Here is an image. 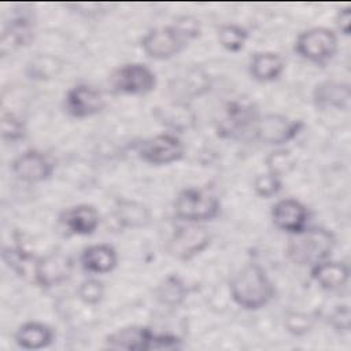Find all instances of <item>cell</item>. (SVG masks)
Here are the masks:
<instances>
[{
	"label": "cell",
	"instance_id": "6da1fadb",
	"mask_svg": "<svg viewBox=\"0 0 351 351\" xmlns=\"http://www.w3.org/2000/svg\"><path fill=\"white\" fill-rule=\"evenodd\" d=\"M229 291L233 302L245 310L262 308L276 295L273 282L258 263H248L241 267L232 277Z\"/></svg>",
	"mask_w": 351,
	"mask_h": 351
},
{
	"label": "cell",
	"instance_id": "7a4b0ae2",
	"mask_svg": "<svg viewBox=\"0 0 351 351\" xmlns=\"http://www.w3.org/2000/svg\"><path fill=\"white\" fill-rule=\"evenodd\" d=\"M336 244L335 234L325 228H304L291 234L285 254L289 261L299 266H314L329 259Z\"/></svg>",
	"mask_w": 351,
	"mask_h": 351
},
{
	"label": "cell",
	"instance_id": "3957f363",
	"mask_svg": "<svg viewBox=\"0 0 351 351\" xmlns=\"http://www.w3.org/2000/svg\"><path fill=\"white\" fill-rule=\"evenodd\" d=\"M106 343L111 348L117 350H169L178 348L181 339L173 335L155 333L147 326H126L108 335Z\"/></svg>",
	"mask_w": 351,
	"mask_h": 351
},
{
	"label": "cell",
	"instance_id": "277c9868",
	"mask_svg": "<svg viewBox=\"0 0 351 351\" xmlns=\"http://www.w3.org/2000/svg\"><path fill=\"white\" fill-rule=\"evenodd\" d=\"M221 211L219 200L210 192L197 188L182 189L174 202V213L177 218L189 222L200 223L218 217Z\"/></svg>",
	"mask_w": 351,
	"mask_h": 351
},
{
	"label": "cell",
	"instance_id": "5b68a950",
	"mask_svg": "<svg viewBox=\"0 0 351 351\" xmlns=\"http://www.w3.org/2000/svg\"><path fill=\"white\" fill-rule=\"evenodd\" d=\"M337 51V34L335 30L324 26L311 27L302 32L295 41V52L317 64L329 62Z\"/></svg>",
	"mask_w": 351,
	"mask_h": 351
},
{
	"label": "cell",
	"instance_id": "8992f818",
	"mask_svg": "<svg viewBox=\"0 0 351 351\" xmlns=\"http://www.w3.org/2000/svg\"><path fill=\"white\" fill-rule=\"evenodd\" d=\"M211 243V233L200 223L180 226L167 240L166 251L178 261H189L203 252Z\"/></svg>",
	"mask_w": 351,
	"mask_h": 351
},
{
	"label": "cell",
	"instance_id": "52a82bcc",
	"mask_svg": "<svg viewBox=\"0 0 351 351\" xmlns=\"http://www.w3.org/2000/svg\"><path fill=\"white\" fill-rule=\"evenodd\" d=\"M108 82L117 93L145 95L155 89L156 75L143 63H126L111 73Z\"/></svg>",
	"mask_w": 351,
	"mask_h": 351
},
{
	"label": "cell",
	"instance_id": "ba28073f",
	"mask_svg": "<svg viewBox=\"0 0 351 351\" xmlns=\"http://www.w3.org/2000/svg\"><path fill=\"white\" fill-rule=\"evenodd\" d=\"M188 40L177 30L174 25L154 27L141 38L144 53L156 60H166L178 55L186 45Z\"/></svg>",
	"mask_w": 351,
	"mask_h": 351
},
{
	"label": "cell",
	"instance_id": "9c48e42d",
	"mask_svg": "<svg viewBox=\"0 0 351 351\" xmlns=\"http://www.w3.org/2000/svg\"><path fill=\"white\" fill-rule=\"evenodd\" d=\"M302 128V121H293L280 114H266L256 118L252 132L255 138L261 143L281 145L295 138Z\"/></svg>",
	"mask_w": 351,
	"mask_h": 351
},
{
	"label": "cell",
	"instance_id": "30bf717a",
	"mask_svg": "<svg viewBox=\"0 0 351 351\" xmlns=\"http://www.w3.org/2000/svg\"><path fill=\"white\" fill-rule=\"evenodd\" d=\"M185 147L173 133H160L144 140L138 147V156L143 162L154 166L170 165L184 156Z\"/></svg>",
	"mask_w": 351,
	"mask_h": 351
},
{
	"label": "cell",
	"instance_id": "8fae6325",
	"mask_svg": "<svg viewBox=\"0 0 351 351\" xmlns=\"http://www.w3.org/2000/svg\"><path fill=\"white\" fill-rule=\"evenodd\" d=\"M73 259L62 251L49 252L33 263V280L41 288H53L67 281L73 273Z\"/></svg>",
	"mask_w": 351,
	"mask_h": 351
},
{
	"label": "cell",
	"instance_id": "7c38bea8",
	"mask_svg": "<svg viewBox=\"0 0 351 351\" xmlns=\"http://www.w3.org/2000/svg\"><path fill=\"white\" fill-rule=\"evenodd\" d=\"M106 106L103 93L88 84H78L70 88L64 96L66 112L77 119L99 114Z\"/></svg>",
	"mask_w": 351,
	"mask_h": 351
},
{
	"label": "cell",
	"instance_id": "4fadbf2b",
	"mask_svg": "<svg viewBox=\"0 0 351 351\" xmlns=\"http://www.w3.org/2000/svg\"><path fill=\"white\" fill-rule=\"evenodd\" d=\"M11 170L21 181L36 184L51 178L53 163L45 154L37 149H27L12 160Z\"/></svg>",
	"mask_w": 351,
	"mask_h": 351
},
{
	"label": "cell",
	"instance_id": "5bb4252c",
	"mask_svg": "<svg viewBox=\"0 0 351 351\" xmlns=\"http://www.w3.org/2000/svg\"><path fill=\"white\" fill-rule=\"evenodd\" d=\"M270 214L274 226L289 234H295L307 226L308 211L306 206L296 199L287 197L276 202Z\"/></svg>",
	"mask_w": 351,
	"mask_h": 351
},
{
	"label": "cell",
	"instance_id": "9a60e30c",
	"mask_svg": "<svg viewBox=\"0 0 351 351\" xmlns=\"http://www.w3.org/2000/svg\"><path fill=\"white\" fill-rule=\"evenodd\" d=\"M59 219L67 233L88 236L97 229L100 214L92 204H78L63 211Z\"/></svg>",
	"mask_w": 351,
	"mask_h": 351
},
{
	"label": "cell",
	"instance_id": "2e32d148",
	"mask_svg": "<svg viewBox=\"0 0 351 351\" xmlns=\"http://www.w3.org/2000/svg\"><path fill=\"white\" fill-rule=\"evenodd\" d=\"M313 100L321 110L336 108L347 111L351 101V88L346 82L324 81L314 88Z\"/></svg>",
	"mask_w": 351,
	"mask_h": 351
},
{
	"label": "cell",
	"instance_id": "e0dca14e",
	"mask_svg": "<svg viewBox=\"0 0 351 351\" xmlns=\"http://www.w3.org/2000/svg\"><path fill=\"white\" fill-rule=\"evenodd\" d=\"M80 262L82 269L88 273L106 274L115 269L118 263V255L112 245L99 243L85 247L80 256Z\"/></svg>",
	"mask_w": 351,
	"mask_h": 351
},
{
	"label": "cell",
	"instance_id": "ac0fdd59",
	"mask_svg": "<svg viewBox=\"0 0 351 351\" xmlns=\"http://www.w3.org/2000/svg\"><path fill=\"white\" fill-rule=\"evenodd\" d=\"M34 38L33 22L29 16L21 15L14 18L3 30L0 40V52L7 55L14 49L29 45Z\"/></svg>",
	"mask_w": 351,
	"mask_h": 351
},
{
	"label": "cell",
	"instance_id": "d6986e66",
	"mask_svg": "<svg viewBox=\"0 0 351 351\" xmlns=\"http://www.w3.org/2000/svg\"><path fill=\"white\" fill-rule=\"evenodd\" d=\"M310 274L321 288L336 291L347 284L350 270L344 262L326 259L311 266Z\"/></svg>",
	"mask_w": 351,
	"mask_h": 351
},
{
	"label": "cell",
	"instance_id": "ffe728a7",
	"mask_svg": "<svg viewBox=\"0 0 351 351\" xmlns=\"http://www.w3.org/2000/svg\"><path fill=\"white\" fill-rule=\"evenodd\" d=\"M285 69V59L277 52H256L248 66L250 75L259 82H271L277 80Z\"/></svg>",
	"mask_w": 351,
	"mask_h": 351
},
{
	"label": "cell",
	"instance_id": "44dd1931",
	"mask_svg": "<svg viewBox=\"0 0 351 351\" xmlns=\"http://www.w3.org/2000/svg\"><path fill=\"white\" fill-rule=\"evenodd\" d=\"M53 330L41 322H25L15 332V341L26 350H40L53 341Z\"/></svg>",
	"mask_w": 351,
	"mask_h": 351
},
{
	"label": "cell",
	"instance_id": "7402d4cb",
	"mask_svg": "<svg viewBox=\"0 0 351 351\" xmlns=\"http://www.w3.org/2000/svg\"><path fill=\"white\" fill-rule=\"evenodd\" d=\"M114 218L121 228L137 229L148 225L151 219V213L143 203L123 199L117 203Z\"/></svg>",
	"mask_w": 351,
	"mask_h": 351
},
{
	"label": "cell",
	"instance_id": "603a6c76",
	"mask_svg": "<svg viewBox=\"0 0 351 351\" xmlns=\"http://www.w3.org/2000/svg\"><path fill=\"white\" fill-rule=\"evenodd\" d=\"M156 117L163 125L178 132L186 130L195 123V114L185 101H176L156 108Z\"/></svg>",
	"mask_w": 351,
	"mask_h": 351
},
{
	"label": "cell",
	"instance_id": "cb8c5ba5",
	"mask_svg": "<svg viewBox=\"0 0 351 351\" xmlns=\"http://www.w3.org/2000/svg\"><path fill=\"white\" fill-rule=\"evenodd\" d=\"M63 69V62L55 56L38 53L32 58L25 69L26 75L30 80L44 81L56 77Z\"/></svg>",
	"mask_w": 351,
	"mask_h": 351
},
{
	"label": "cell",
	"instance_id": "d4e9b609",
	"mask_svg": "<svg viewBox=\"0 0 351 351\" xmlns=\"http://www.w3.org/2000/svg\"><path fill=\"white\" fill-rule=\"evenodd\" d=\"M186 293H188V291H186L184 281L176 274L166 277L156 288L158 300L170 307H176V306L181 304L184 302Z\"/></svg>",
	"mask_w": 351,
	"mask_h": 351
},
{
	"label": "cell",
	"instance_id": "484cf974",
	"mask_svg": "<svg viewBox=\"0 0 351 351\" xmlns=\"http://www.w3.org/2000/svg\"><path fill=\"white\" fill-rule=\"evenodd\" d=\"M248 37V30L236 23H222L217 27V40L229 52L241 51Z\"/></svg>",
	"mask_w": 351,
	"mask_h": 351
},
{
	"label": "cell",
	"instance_id": "4316f807",
	"mask_svg": "<svg viewBox=\"0 0 351 351\" xmlns=\"http://www.w3.org/2000/svg\"><path fill=\"white\" fill-rule=\"evenodd\" d=\"M181 85V88L174 89L176 95L181 93V97L184 99L186 97H193V96H200L202 93H204L207 89H210V80L207 77L206 73H203L202 70L193 69L192 71L188 73L186 77L178 80V82Z\"/></svg>",
	"mask_w": 351,
	"mask_h": 351
},
{
	"label": "cell",
	"instance_id": "83f0119b",
	"mask_svg": "<svg viewBox=\"0 0 351 351\" xmlns=\"http://www.w3.org/2000/svg\"><path fill=\"white\" fill-rule=\"evenodd\" d=\"M295 166H296L295 156L292 155V152L289 149H285V148L273 151L266 158L267 171L280 178L282 176H287L288 173H291L295 169Z\"/></svg>",
	"mask_w": 351,
	"mask_h": 351
},
{
	"label": "cell",
	"instance_id": "f1b7e54d",
	"mask_svg": "<svg viewBox=\"0 0 351 351\" xmlns=\"http://www.w3.org/2000/svg\"><path fill=\"white\" fill-rule=\"evenodd\" d=\"M26 134L25 123L12 112L3 111L1 114V137L7 141H18Z\"/></svg>",
	"mask_w": 351,
	"mask_h": 351
},
{
	"label": "cell",
	"instance_id": "f546056e",
	"mask_svg": "<svg viewBox=\"0 0 351 351\" xmlns=\"http://www.w3.org/2000/svg\"><path fill=\"white\" fill-rule=\"evenodd\" d=\"M281 188H282L281 178L269 171L265 174H259L254 180V191L258 196H261L263 199L277 196L280 193Z\"/></svg>",
	"mask_w": 351,
	"mask_h": 351
},
{
	"label": "cell",
	"instance_id": "4dcf8cb0",
	"mask_svg": "<svg viewBox=\"0 0 351 351\" xmlns=\"http://www.w3.org/2000/svg\"><path fill=\"white\" fill-rule=\"evenodd\" d=\"M77 295L85 304H97L104 296V285L96 278H86L80 284Z\"/></svg>",
	"mask_w": 351,
	"mask_h": 351
},
{
	"label": "cell",
	"instance_id": "1f68e13d",
	"mask_svg": "<svg viewBox=\"0 0 351 351\" xmlns=\"http://www.w3.org/2000/svg\"><path fill=\"white\" fill-rule=\"evenodd\" d=\"M285 328L295 336H302L307 333L313 326V318L300 311H291L285 317Z\"/></svg>",
	"mask_w": 351,
	"mask_h": 351
},
{
	"label": "cell",
	"instance_id": "d6a6232c",
	"mask_svg": "<svg viewBox=\"0 0 351 351\" xmlns=\"http://www.w3.org/2000/svg\"><path fill=\"white\" fill-rule=\"evenodd\" d=\"M3 259L5 265L11 267L18 276L26 274V263L30 261V256L21 248H4Z\"/></svg>",
	"mask_w": 351,
	"mask_h": 351
},
{
	"label": "cell",
	"instance_id": "836d02e7",
	"mask_svg": "<svg viewBox=\"0 0 351 351\" xmlns=\"http://www.w3.org/2000/svg\"><path fill=\"white\" fill-rule=\"evenodd\" d=\"M177 30L189 41V40H193V38H197L202 33V26H200V22L199 19L193 18V16H189V15H182V16H178L174 23H173Z\"/></svg>",
	"mask_w": 351,
	"mask_h": 351
},
{
	"label": "cell",
	"instance_id": "e575fe53",
	"mask_svg": "<svg viewBox=\"0 0 351 351\" xmlns=\"http://www.w3.org/2000/svg\"><path fill=\"white\" fill-rule=\"evenodd\" d=\"M332 324L337 330H348L350 328V310L347 306H340L332 315Z\"/></svg>",
	"mask_w": 351,
	"mask_h": 351
},
{
	"label": "cell",
	"instance_id": "d590c367",
	"mask_svg": "<svg viewBox=\"0 0 351 351\" xmlns=\"http://www.w3.org/2000/svg\"><path fill=\"white\" fill-rule=\"evenodd\" d=\"M336 25H337V29L340 30V33H343L344 36L350 34V26H351V8L350 7H344L337 12Z\"/></svg>",
	"mask_w": 351,
	"mask_h": 351
},
{
	"label": "cell",
	"instance_id": "8d00e7d4",
	"mask_svg": "<svg viewBox=\"0 0 351 351\" xmlns=\"http://www.w3.org/2000/svg\"><path fill=\"white\" fill-rule=\"evenodd\" d=\"M106 4L101 3H75V4H69V7L77 10V12L80 14H85V15H92V14H99L100 10L104 7Z\"/></svg>",
	"mask_w": 351,
	"mask_h": 351
}]
</instances>
